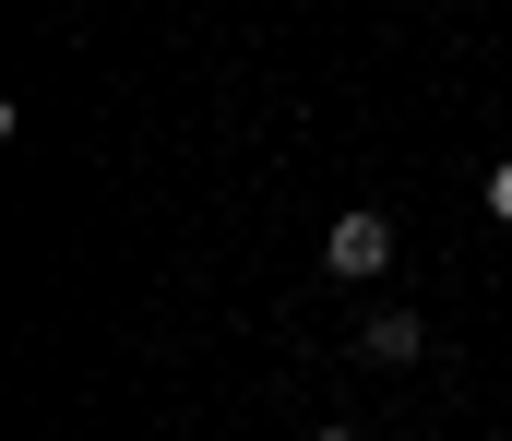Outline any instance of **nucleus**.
Returning a JSON list of instances; mask_svg holds the SVG:
<instances>
[{
    "mask_svg": "<svg viewBox=\"0 0 512 441\" xmlns=\"http://www.w3.org/2000/svg\"><path fill=\"white\" fill-rule=\"evenodd\" d=\"M322 275H334V287H382L393 275V215L382 203H346V215L322 227Z\"/></svg>",
    "mask_w": 512,
    "mask_h": 441,
    "instance_id": "1",
    "label": "nucleus"
},
{
    "mask_svg": "<svg viewBox=\"0 0 512 441\" xmlns=\"http://www.w3.org/2000/svg\"><path fill=\"white\" fill-rule=\"evenodd\" d=\"M417 346H429V334H417V310H370V322H358V358H382V370H405Z\"/></svg>",
    "mask_w": 512,
    "mask_h": 441,
    "instance_id": "2",
    "label": "nucleus"
},
{
    "mask_svg": "<svg viewBox=\"0 0 512 441\" xmlns=\"http://www.w3.org/2000/svg\"><path fill=\"white\" fill-rule=\"evenodd\" d=\"M489 215H501V227H512V155H501V167H489Z\"/></svg>",
    "mask_w": 512,
    "mask_h": 441,
    "instance_id": "3",
    "label": "nucleus"
},
{
    "mask_svg": "<svg viewBox=\"0 0 512 441\" xmlns=\"http://www.w3.org/2000/svg\"><path fill=\"white\" fill-rule=\"evenodd\" d=\"M310 441H358V430H346V418H322V430H310Z\"/></svg>",
    "mask_w": 512,
    "mask_h": 441,
    "instance_id": "4",
    "label": "nucleus"
}]
</instances>
